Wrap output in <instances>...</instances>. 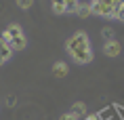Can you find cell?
<instances>
[{
	"label": "cell",
	"instance_id": "6da1fadb",
	"mask_svg": "<svg viewBox=\"0 0 124 120\" xmlns=\"http://www.w3.org/2000/svg\"><path fill=\"white\" fill-rule=\"evenodd\" d=\"M65 48L67 53L74 55V53H80V51H88L91 48V42H88V36L84 32H76L72 38H67L65 42Z\"/></svg>",
	"mask_w": 124,
	"mask_h": 120
},
{
	"label": "cell",
	"instance_id": "7a4b0ae2",
	"mask_svg": "<svg viewBox=\"0 0 124 120\" xmlns=\"http://www.w3.org/2000/svg\"><path fill=\"white\" fill-rule=\"evenodd\" d=\"M103 53L107 55V57H118V55L122 53V44L118 42V40H107L103 47Z\"/></svg>",
	"mask_w": 124,
	"mask_h": 120
},
{
	"label": "cell",
	"instance_id": "3957f363",
	"mask_svg": "<svg viewBox=\"0 0 124 120\" xmlns=\"http://www.w3.org/2000/svg\"><path fill=\"white\" fill-rule=\"evenodd\" d=\"M11 57H13V48L8 47L7 42L2 40V36H0V65H4Z\"/></svg>",
	"mask_w": 124,
	"mask_h": 120
},
{
	"label": "cell",
	"instance_id": "277c9868",
	"mask_svg": "<svg viewBox=\"0 0 124 120\" xmlns=\"http://www.w3.org/2000/svg\"><path fill=\"white\" fill-rule=\"evenodd\" d=\"M67 72H70V67H67L65 61H55L53 63V76L55 78H65Z\"/></svg>",
	"mask_w": 124,
	"mask_h": 120
},
{
	"label": "cell",
	"instance_id": "5b68a950",
	"mask_svg": "<svg viewBox=\"0 0 124 120\" xmlns=\"http://www.w3.org/2000/svg\"><path fill=\"white\" fill-rule=\"evenodd\" d=\"M72 59L76 61V63H82V65H84V63H91V61H93V51L88 48V51H80V53H74V55H72Z\"/></svg>",
	"mask_w": 124,
	"mask_h": 120
},
{
	"label": "cell",
	"instance_id": "8992f818",
	"mask_svg": "<svg viewBox=\"0 0 124 120\" xmlns=\"http://www.w3.org/2000/svg\"><path fill=\"white\" fill-rule=\"evenodd\" d=\"M8 47L13 48V51H23L27 47V38L25 36H15V38L8 40Z\"/></svg>",
	"mask_w": 124,
	"mask_h": 120
},
{
	"label": "cell",
	"instance_id": "52a82bcc",
	"mask_svg": "<svg viewBox=\"0 0 124 120\" xmlns=\"http://www.w3.org/2000/svg\"><path fill=\"white\" fill-rule=\"evenodd\" d=\"M76 13H78V17H80V19H86L88 15H93V7H91V4H78Z\"/></svg>",
	"mask_w": 124,
	"mask_h": 120
},
{
	"label": "cell",
	"instance_id": "ba28073f",
	"mask_svg": "<svg viewBox=\"0 0 124 120\" xmlns=\"http://www.w3.org/2000/svg\"><path fill=\"white\" fill-rule=\"evenodd\" d=\"M53 11H55L57 15L67 13V2L65 0H53Z\"/></svg>",
	"mask_w": 124,
	"mask_h": 120
},
{
	"label": "cell",
	"instance_id": "9c48e42d",
	"mask_svg": "<svg viewBox=\"0 0 124 120\" xmlns=\"http://www.w3.org/2000/svg\"><path fill=\"white\" fill-rule=\"evenodd\" d=\"M7 34L11 36V38H15V36H23V30H21L19 23H11V25L7 27Z\"/></svg>",
	"mask_w": 124,
	"mask_h": 120
},
{
	"label": "cell",
	"instance_id": "30bf717a",
	"mask_svg": "<svg viewBox=\"0 0 124 120\" xmlns=\"http://www.w3.org/2000/svg\"><path fill=\"white\" fill-rule=\"evenodd\" d=\"M70 112H74V114L80 118V116H84V114H86V105L82 103V101H78V103H74V105H72V110H70Z\"/></svg>",
	"mask_w": 124,
	"mask_h": 120
},
{
	"label": "cell",
	"instance_id": "8fae6325",
	"mask_svg": "<svg viewBox=\"0 0 124 120\" xmlns=\"http://www.w3.org/2000/svg\"><path fill=\"white\" fill-rule=\"evenodd\" d=\"M101 36L105 38V42H107V40H116V38H114V30H111V27H103V30H101Z\"/></svg>",
	"mask_w": 124,
	"mask_h": 120
},
{
	"label": "cell",
	"instance_id": "7c38bea8",
	"mask_svg": "<svg viewBox=\"0 0 124 120\" xmlns=\"http://www.w3.org/2000/svg\"><path fill=\"white\" fill-rule=\"evenodd\" d=\"M34 4V0H17V7L19 8H23V11H27V8Z\"/></svg>",
	"mask_w": 124,
	"mask_h": 120
},
{
	"label": "cell",
	"instance_id": "4fadbf2b",
	"mask_svg": "<svg viewBox=\"0 0 124 120\" xmlns=\"http://www.w3.org/2000/svg\"><path fill=\"white\" fill-rule=\"evenodd\" d=\"M59 120H78V116H76L74 112H67V114H61V118H59Z\"/></svg>",
	"mask_w": 124,
	"mask_h": 120
},
{
	"label": "cell",
	"instance_id": "5bb4252c",
	"mask_svg": "<svg viewBox=\"0 0 124 120\" xmlns=\"http://www.w3.org/2000/svg\"><path fill=\"white\" fill-rule=\"evenodd\" d=\"M4 103H7L8 107H13L15 103H17V97H15V95H8V97H7V101H4Z\"/></svg>",
	"mask_w": 124,
	"mask_h": 120
},
{
	"label": "cell",
	"instance_id": "9a60e30c",
	"mask_svg": "<svg viewBox=\"0 0 124 120\" xmlns=\"http://www.w3.org/2000/svg\"><path fill=\"white\" fill-rule=\"evenodd\" d=\"M118 19L124 21V0H122V4H120V11H118Z\"/></svg>",
	"mask_w": 124,
	"mask_h": 120
},
{
	"label": "cell",
	"instance_id": "2e32d148",
	"mask_svg": "<svg viewBox=\"0 0 124 120\" xmlns=\"http://www.w3.org/2000/svg\"><path fill=\"white\" fill-rule=\"evenodd\" d=\"M84 120H99V116H86Z\"/></svg>",
	"mask_w": 124,
	"mask_h": 120
},
{
	"label": "cell",
	"instance_id": "e0dca14e",
	"mask_svg": "<svg viewBox=\"0 0 124 120\" xmlns=\"http://www.w3.org/2000/svg\"><path fill=\"white\" fill-rule=\"evenodd\" d=\"M111 4H122V0H109Z\"/></svg>",
	"mask_w": 124,
	"mask_h": 120
},
{
	"label": "cell",
	"instance_id": "ac0fdd59",
	"mask_svg": "<svg viewBox=\"0 0 124 120\" xmlns=\"http://www.w3.org/2000/svg\"><path fill=\"white\" fill-rule=\"evenodd\" d=\"M93 2H109V0H93Z\"/></svg>",
	"mask_w": 124,
	"mask_h": 120
}]
</instances>
